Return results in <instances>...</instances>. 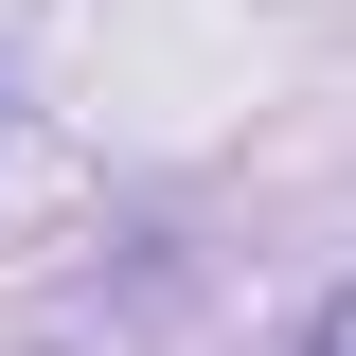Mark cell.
Here are the masks:
<instances>
[{"instance_id":"1","label":"cell","mask_w":356,"mask_h":356,"mask_svg":"<svg viewBox=\"0 0 356 356\" xmlns=\"http://www.w3.org/2000/svg\"><path fill=\"white\" fill-rule=\"evenodd\" d=\"M303 356H356V285H339V303H321V339H303Z\"/></svg>"}]
</instances>
